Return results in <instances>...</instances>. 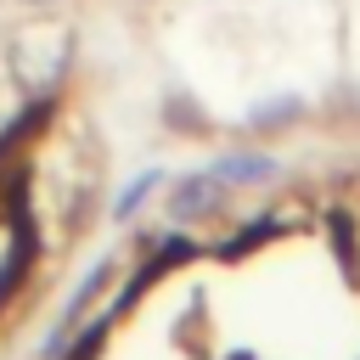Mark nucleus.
<instances>
[{
    "label": "nucleus",
    "mask_w": 360,
    "mask_h": 360,
    "mask_svg": "<svg viewBox=\"0 0 360 360\" xmlns=\"http://www.w3.org/2000/svg\"><path fill=\"white\" fill-rule=\"evenodd\" d=\"M28 11H51V6H62V0H22Z\"/></svg>",
    "instance_id": "obj_5"
},
{
    "label": "nucleus",
    "mask_w": 360,
    "mask_h": 360,
    "mask_svg": "<svg viewBox=\"0 0 360 360\" xmlns=\"http://www.w3.org/2000/svg\"><path fill=\"white\" fill-rule=\"evenodd\" d=\"M163 180H169L163 169H141V174H135V180L118 191V202H112V225H129V219H135V214H141V208L158 197V186H163Z\"/></svg>",
    "instance_id": "obj_4"
},
{
    "label": "nucleus",
    "mask_w": 360,
    "mask_h": 360,
    "mask_svg": "<svg viewBox=\"0 0 360 360\" xmlns=\"http://www.w3.org/2000/svg\"><path fill=\"white\" fill-rule=\"evenodd\" d=\"M208 174L231 191V186H264V180H276V174H281V163H276L270 152H225V158H214V163H208Z\"/></svg>",
    "instance_id": "obj_3"
},
{
    "label": "nucleus",
    "mask_w": 360,
    "mask_h": 360,
    "mask_svg": "<svg viewBox=\"0 0 360 360\" xmlns=\"http://www.w3.org/2000/svg\"><path fill=\"white\" fill-rule=\"evenodd\" d=\"M73 62V34L51 28V22H22L6 39V79L22 96H56V84L68 79Z\"/></svg>",
    "instance_id": "obj_1"
},
{
    "label": "nucleus",
    "mask_w": 360,
    "mask_h": 360,
    "mask_svg": "<svg viewBox=\"0 0 360 360\" xmlns=\"http://www.w3.org/2000/svg\"><path fill=\"white\" fill-rule=\"evenodd\" d=\"M219 208H225V186H219L208 169H197V174H174L169 191H163V214H169V225H202V219H214Z\"/></svg>",
    "instance_id": "obj_2"
}]
</instances>
